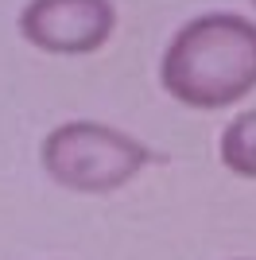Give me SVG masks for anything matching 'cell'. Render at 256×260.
<instances>
[{
  "mask_svg": "<svg viewBox=\"0 0 256 260\" xmlns=\"http://www.w3.org/2000/svg\"><path fill=\"white\" fill-rule=\"evenodd\" d=\"M159 86L186 109H225L256 89V23L237 12L194 16L171 35Z\"/></svg>",
  "mask_w": 256,
  "mask_h": 260,
  "instance_id": "6da1fadb",
  "label": "cell"
},
{
  "mask_svg": "<svg viewBox=\"0 0 256 260\" xmlns=\"http://www.w3.org/2000/svg\"><path fill=\"white\" fill-rule=\"evenodd\" d=\"M155 159L136 136L101 120H62L39 144L47 179L74 194H113Z\"/></svg>",
  "mask_w": 256,
  "mask_h": 260,
  "instance_id": "7a4b0ae2",
  "label": "cell"
},
{
  "mask_svg": "<svg viewBox=\"0 0 256 260\" xmlns=\"http://www.w3.org/2000/svg\"><path fill=\"white\" fill-rule=\"evenodd\" d=\"M117 31L113 0H27L20 35L47 54H93Z\"/></svg>",
  "mask_w": 256,
  "mask_h": 260,
  "instance_id": "3957f363",
  "label": "cell"
},
{
  "mask_svg": "<svg viewBox=\"0 0 256 260\" xmlns=\"http://www.w3.org/2000/svg\"><path fill=\"white\" fill-rule=\"evenodd\" d=\"M217 155L233 175L241 179H256V109L237 113L225 124L221 140H217Z\"/></svg>",
  "mask_w": 256,
  "mask_h": 260,
  "instance_id": "277c9868",
  "label": "cell"
},
{
  "mask_svg": "<svg viewBox=\"0 0 256 260\" xmlns=\"http://www.w3.org/2000/svg\"><path fill=\"white\" fill-rule=\"evenodd\" d=\"M252 4H256V0H252Z\"/></svg>",
  "mask_w": 256,
  "mask_h": 260,
  "instance_id": "5b68a950",
  "label": "cell"
}]
</instances>
